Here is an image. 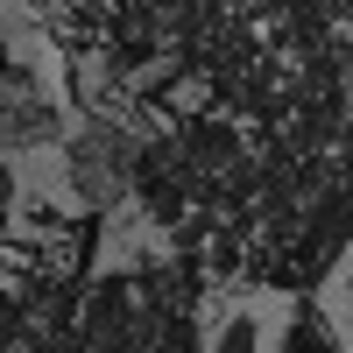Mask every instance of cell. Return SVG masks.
<instances>
[{
	"label": "cell",
	"mask_w": 353,
	"mask_h": 353,
	"mask_svg": "<svg viewBox=\"0 0 353 353\" xmlns=\"http://www.w3.org/2000/svg\"><path fill=\"white\" fill-rule=\"evenodd\" d=\"M64 113H57L43 92H8V156H36V149H64Z\"/></svg>",
	"instance_id": "obj_1"
},
{
	"label": "cell",
	"mask_w": 353,
	"mask_h": 353,
	"mask_svg": "<svg viewBox=\"0 0 353 353\" xmlns=\"http://www.w3.org/2000/svg\"><path fill=\"white\" fill-rule=\"evenodd\" d=\"M276 353H353V339L325 318L318 297H297L290 318H283V332H276Z\"/></svg>",
	"instance_id": "obj_2"
},
{
	"label": "cell",
	"mask_w": 353,
	"mask_h": 353,
	"mask_svg": "<svg viewBox=\"0 0 353 353\" xmlns=\"http://www.w3.org/2000/svg\"><path fill=\"white\" fill-rule=\"evenodd\" d=\"M254 346H261L254 311H226V325L212 332V346H205V353H254Z\"/></svg>",
	"instance_id": "obj_3"
},
{
	"label": "cell",
	"mask_w": 353,
	"mask_h": 353,
	"mask_svg": "<svg viewBox=\"0 0 353 353\" xmlns=\"http://www.w3.org/2000/svg\"><path fill=\"white\" fill-rule=\"evenodd\" d=\"M339 304H346V339H353V276H346V290H339Z\"/></svg>",
	"instance_id": "obj_4"
}]
</instances>
